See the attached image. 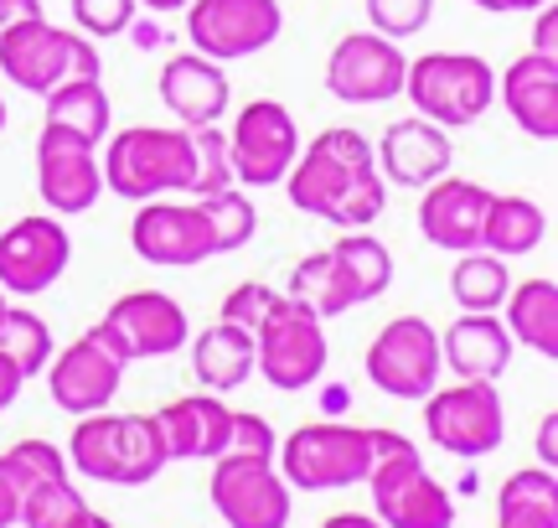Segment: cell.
<instances>
[{
    "label": "cell",
    "mask_w": 558,
    "mask_h": 528,
    "mask_svg": "<svg viewBox=\"0 0 558 528\" xmlns=\"http://www.w3.org/2000/svg\"><path fill=\"white\" fill-rule=\"evenodd\" d=\"M512 332L497 311H460L456 322L445 326L439 337V363L450 368L456 379H486L497 384L501 373L512 368Z\"/></svg>",
    "instance_id": "d4e9b609"
},
{
    "label": "cell",
    "mask_w": 558,
    "mask_h": 528,
    "mask_svg": "<svg viewBox=\"0 0 558 528\" xmlns=\"http://www.w3.org/2000/svg\"><path fill=\"white\" fill-rule=\"evenodd\" d=\"M32 16H41V0H0V26H16Z\"/></svg>",
    "instance_id": "7dc6e473"
},
{
    "label": "cell",
    "mask_w": 558,
    "mask_h": 528,
    "mask_svg": "<svg viewBox=\"0 0 558 528\" xmlns=\"http://www.w3.org/2000/svg\"><path fill=\"white\" fill-rule=\"evenodd\" d=\"M456 161V145H450V130L435 120H393L383 130V145H378V166H383V182L388 187H414L424 192L429 182H439L445 171Z\"/></svg>",
    "instance_id": "44dd1931"
},
{
    "label": "cell",
    "mask_w": 558,
    "mask_h": 528,
    "mask_svg": "<svg viewBox=\"0 0 558 528\" xmlns=\"http://www.w3.org/2000/svg\"><path fill=\"white\" fill-rule=\"evenodd\" d=\"M512 290V275H507V260L501 254H486V249H465L450 269V296H456L460 311H501Z\"/></svg>",
    "instance_id": "1f68e13d"
},
{
    "label": "cell",
    "mask_w": 558,
    "mask_h": 528,
    "mask_svg": "<svg viewBox=\"0 0 558 528\" xmlns=\"http://www.w3.org/2000/svg\"><path fill=\"white\" fill-rule=\"evenodd\" d=\"M145 11H156V16H171V11H186L192 0H140Z\"/></svg>",
    "instance_id": "f907efd6"
},
{
    "label": "cell",
    "mask_w": 558,
    "mask_h": 528,
    "mask_svg": "<svg viewBox=\"0 0 558 528\" xmlns=\"http://www.w3.org/2000/svg\"><path fill=\"white\" fill-rule=\"evenodd\" d=\"M403 94L424 120L445 130L486 120V109L497 104V68L481 52H424L403 73Z\"/></svg>",
    "instance_id": "277c9868"
},
{
    "label": "cell",
    "mask_w": 558,
    "mask_h": 528,
    "mask_svg": "<svg viewBox=\"0 0 558 528\" xmlns=\"http://www.w3.org/2000/svg\"><path fill=\"white\" fill-rule=\"evenodd\" d=\"M538 461L548 471L558 467V415H543V425H538Z\"/></svg>",
    "instance_id": "bcb514c9"
},
{
    "label": "cell",
    "mask_w": 558,
    "mask_h": 528,
    "mask_svg": "<svg viewBox=\"0 0 558 528\" xmlns=\"http://www.w3.org/2000/svg\"><path fill=\"white\" fill-rule=\"evenodd\" d=\"M197 203L207 213V224H213V249L218 254H233V249H243L259 233V207L248 203V192L239 182L218 187V192H202Z\"/></svg>",
    "instance_id": "836d02e7"
},
{
    "label": "cell",
    "mask_w": 558,
    "mask_h": 528,
    "mask_svg": "<svg viewBox=\"0 0 558 528\" xmlns=\"http://www.w3.org/2000/svg\"><path fill=\"white\" fill-rule=\"evenodd\" d=\"M0 316H5V290H0Z\"/></svg>",
    "instance_id": "db71d44e"
},
{
    "label": "cell",
    "mask_w": 558,
    "mask_h": 528,
    "mask_svg": "<svg viewBox=\"0 0 558 528\" xmlns=\"http://www.w3.org/2000/svg\"><path fill=\"white\" fill-rule=\"evenodd\" d=\"M275 467L295 492L357 488L373 471V446H367V430L362 425L316 420V425H300L279 441Z\"/></svg>",
    "instance_id": "5b68a950"
},
{
    "label": "cell",
    "mask_w": 558,
    "mask_h": 528,
    "mask_svg": "<svg viewBox=\"0 0 558 528\" xmlns=\"http://www.w3.org/2000/svg\"><path fill=\"white\" fill-rule=\"evenodd\" d=\"M192 373H197V384L207 394H228V388L248 384V373H254V332H243L233 322H218L197 332V343H192Z\"/></svg>",
    "instance_id": "484cf974"
},
{
    "label": "cell",
    "mask_w": 558,
    "mask_h": 528,
    "mask_svg": "<svg viewBox=\"0 0 558 528\" xmlns=\"http://www.w3.org/2000/svg\"><path fill=\"white\" fill-rule=\"evenodd\" d=\"M213 508L228 528H284L290 524V482L264 456L222 451L213 461Z\"/></svg>",
    "instance_id": "5bb4252c"
},
{
    "label": "cell",
    "mask_w": 558,
    "mask_h": 528,
    "mask_svg": "<svg viewBox=\"0 0 558 528\" xmlns=\"http://www.w3.org/2000/svg\"><path fill=\"white\" fill-rule=\"evenodd\" d=\"M160 104L177 115L186 130L197 124H218L233 104V79L222 73V62L202 58V52H181L160 68Z\"/></svg>",
    "instance_id": "cb8c5ba5"
},
{
    "label": "cell",
    "mask_w": 558,
    "mask_h": 528,
    "mask_svg": "<svg viewBox=\"0 0 558 528\" xmlns=\"http://www.w3.org/2000/svg\"><path fill=\"white\" fill-rule=\"evenodd\" d=\"M367 492H373V518L383 528H456V497L445 482L429 477L418 446L373 461Z\"/></svg>",
    "instance_id": "9c48e42d"
},
{
    "label": "cell",
    "mask_w": 558,
    "mask_h": 528,
    "mask_svg": "<svg viewBox=\"0 0 558 528\" xmlns=\"http://www.w3.org/2000/svg\"><path fill=\"white\" fill-rule=\"evenodd\" d=\"M68 467L109 488L156 482L166 471V441H160L156 415H109V409L78 415L73 441H68Z\"/></svg>",
    "instance_id": "7a4b0ae2"
},
{
    "label": "cell",
    "mask_w": 558,
    "mask_h": 528,
    "mask_svg": "<svg viewBox=\"0 0 558 528\" xmlns=\"http://www.w3.org/2000/svg\"><path fill=\"white\" fill-rule=\"evenodd\" d=\"M104 326H109V337L120 343V352L130 358V363L171 358V352H181L186 337H192L181 301H171L166 290H130V296H120V301H109Z\"/></svg>",
    "instance_id": "d6986e66"
},
{
    "label": "cell",
    "mask_w": 558,
    "mask_h": 528,
    "mask_svg": "<svg viewBox=\"0 0 558 528\" xmlns=\"http://www.w3.org/2000/svg\"><path fill=\"white\" fill-rule=\"evenodd\" d=\"M0 130H5V99H0Z\"/></svg>",
    "instance_id": "f5cc1de1"
},
{
    "label": "cell",
    "mask_w": 558,
    "mask_h": 528,
    "mask_svg": "<svg viewBox=\"0 0 558 528\" xmlns=\"http://www.w3.org/2000/svg\"><path fill=\"white\" fill-rule=\"evenodd\" d=\"M21 482H16V471H11V461L0 456V528H11L21 518Z\"/></svg>",
    "instance_id": "ee69618b"
},
{
    "label": "cell",
    "mask_w": 558,
    "mask_h": 528,
    "mask_svg": "<svg viewBox=\"0 0 558 528\" xmlns=\"http://www.w3.org/2000/svg\"><path fill=\"white\" fill-rule=\"evenodd\" d=\"M367 171H378V151L373 141L352 130V124H337V130H320L311 145H300L295 166L284 171V192H290V203L300 213H311V218H326L331 224V213H337L341 192L367 177Z\"/></svg>",
    "instance_id": "8992f818"
},
{
    "label": "cell",
    "mask_w": 558,
    "mask_h": 528,
    "mask_svg": "<svg viewBox=\"0 0 558 528\" xmlns=\"http://www.w3.org/2000/svg\"><path fill=\"white\" fill-rule=\"evenodd\" d=\"M284 296H300V301L316 311L320 322L326 316H347L357 301V285L347 275V264L337 260V249H316V254H305L295 264V275H290V290Z\"/></svg>",
    "instance_id": "f1b7e54d"
},
{
    "label": "cell",
    "mask_w": 558,
    "mask_h": 528,
    "mask_svg": "<svg viewBox=\"0 0 558 528\" xmlns=\"http://www.w3.org/2000/svg\"><path fill=\"white\" fill-rule=\"evenodd\" d=\"M104 192H114L124 203L166 197V192H192L197 177V151L186 124H130L104 135Z\"/></svg>",
    "instance_id": "6da1fadb"
},
{
    "label": "cell",
    "mask_w": 558,
    "mask_h": 528,
    "mask_svg": "<svg viewBox=\"0 0 558 528\" xmlns=\"http://www.w3.org/2000/svg\"><path fill=\"white\" fill-rule=\"evenodd\" d=\"M279 32H284L279 0H192V5H186L192 52L222 62V68L264 52Z\"/></svg>",
    "instance_id": "4fadbf2b"
},
{
    "label": "cell",
    "mask_w": 558,
    "mask_h": 528,
    "mask_svg": "<svg viewBox=\"0 0 558 528\" xmlns=\"http://www.w3.org/2000/svg\"><path fill=\"white\" fill-rule=\"evenodd\" d=\"M5 461H11V471H16L21 488H37V482H47V477H68V451H58L52 441H37V435H26V441H16V446L5 451Z\"/></svg>",
    "instance_id": "74e56055"
},
{
    "label": "cell",
    "mask_w": 558,
    "mask_h": 528,
    "mask_svg": "<svg viewBox=\"0 0 558 528\" xmlns=\"http://www.w3.org/2000/svg\"><path fill=\"white\" fill-rule=\"evenodd\" d=\"M409 58L383 32H347L326 58V88L341 104H388L403 94Z\"/></svg>",
    "instance_id": "2e32d148"
},
{
    "label": "cell",
    "mask_w": 558,
    "mask_h": 528,
    "mask_svg": "<svg viewBox=\"0 0 558 528\" xmlns=\"http://www.w3.org/2000/svg\"><path fill=\"white\" fill-rule=\"evenodd\" d=\"M275 301H279L275 285L243 280V285H233V290L222 296V316H218V322H233V326H243V332H259V322L269 316V305H275Z\"/></svg>",
    "instance_id": "60d3db41"
},
{
    "label": "cell",
    "mask_w": 558,
    "mask_h": 528,
    "mask_svg": "<svg viewBox=\"0 0 558 528\" xmlns=\"http://www.w3.org/2000/svg\"><path fill=\"white\" fill-rule=\"evenodd\" d=\"M37 192L41 203L78 218L88 207H99L104 197V171H99V145L62 130V124H41L37 135Z\"/></svg>",
    "instance_id": "9a60e30c"
},
{
    "label": "cell",
    "mask_w": 558,
    "mask_h": 528,
    "mask_svg": "<svg viewBox=\"0 0 558 528\" xmlns=\"http://www.w3.org/2000/svg\"><path fill=\"white\" fill-rule=\"evenodd\" d=\"M160 441H166V461H218L228 451V425L233 409L222 405V394H181L166 409H156Z\"/></svg>",
    "instance_id": "7402d4cb"
},
{
    "label": "cell",
    "mask_w": 558,
    "mask_h": 528,
    "mask_svg": "<svg viewBox=\"0 0 558 528\" xmlns=\"http://www.w3.org/2000/svg\"><path fill=\"white\" fill-rule=\"evenodd\" d=\"M367 384L383 388L388 399H424L429 388H439V332L424 316H393L378 337L367 343Z\"/></svg>",
    "instance_id": "8fae6325"
},
{
    "label": "cell",
    "mask_w": 558,
    "mask_h": 528,
    "mask_svg": "<svg viewBox=\"0 0 558 528\" xmlns=\"http://www.w3.org/2000/svg\"><path fill=\"white\" fill-rule=\"evenodd\" d=\"M68 5L83 37H120L140 11V0H68Z\"/></svg>",
    "instance_id": "ab89813d"
},
{
    "label": "cell",
    "mask_w": 558,
    "mask_h": 528,
    "mask_svg": "<svg viewBox=\"0 0 558 528\" xmlns=\"http://www.w3.org/2000/svg\"><path fill=\"white\" fill-rule=\"evenodd\" d=\"M124 368H130V358L109 337V326L99 322V326H88L83 337H73L41 373H47L52 405L62 415H99V409L114 405V394L124 384Z\"/></svg>",
    "instance_id": "30bf717a"
},
{
    "label": "cell",
    "mask_w": 558,
    "mask_h": 528,
    "mask_svg": "<svg viewBox=\"0 0 558 528\" xmlns=\"http://www.w3.org/2000/svg\"><path fill=\"white\" fill-rule=\"evenodd\" d=\"M326 358L331 347H326L320 316L300 296H279L254 332V368L264 373V384L284 388V394L311 388L326 373Z\"/></svg>",
    "instance_id": "52a82bcc"
},
{
    "label": "cell",
    "mask_w": 558,
    "mask_h": 528,
    "mask_svg": "<svg viewBox=\"0 0 558 528\" xmlns=\"http://www.w3.org/2000/svg\"><path fill=\"white\" fill-rule=\"evenodd\" d=\"M21 384H26V373H21L5 352H0V409H11L16 405V394H21Z\"/></svg>",
    "instance_id": "f6af8a7d"
},
{
    "label": "cell",
    "mask_w": 558,
    "mask_h": 528,
    "mask_svg": "<svg viewBox=\"0 0 558 528\" xmlns=\"http://www.w3.org/2000/svg\"><path fill=\"white\" fill-rule=\"evenodd\" d=\"M497 528H558V477L548 467L512 471L497 497Z\"/></svg>",
    "instance_id": "f546056e"
},
{
    "label": "cell",
    "mask_w": 558,
    "mask_h": 528,
    "mask_svg": "<svg viewBox=\"0 0 558 528\" xmlns=\"http://www.w3.org/2000/svg\"><path fill=\"white\" fill-rule=\"evenodd\" d=\"M300 156V124L279 99H248L228 130V161L239 187H279Z\"/></svg>",
    "instance_id": "7c38bea8"
},
{
    "label": "cell",
    "mask_w": 558,
    "mask_h": 528,
    "mask_svg": "<svg viewBox=\"0 0 558 528\" xmlns=\"http://www.w3.org/2000/svg\"><path fill=\"white\" fill-rule=\"evenodd\" d=\"M88 513L83 492L73 488V477H47L37 488L21 492V518L16 524L26 528H73Z\"/></svg>",
    "instance_id": "d590c367"
},
{
    "label": "cell",
    "mask_w": 558,
    "mask_h": 528,
    "mask_svg": "<svg viewBox=\"0 0 558 528\" xmlns=\"http://www.w3.org/2000/svg\"><path fill=\"white\" fill-rule=\"evenodd\" d=\"M47 124H62V130L99 145L114 130V104H109L99 79H68L47 94Z\"/></svg>",
    "instance_id": "4dcf8cb0"
},
{
    "label": "cell",
    "mask_w": 558,
    "mask_h": 528,
    "mask_svg": "<svg viewBox=\"0 0 558 528\" xmlns=\"http://www.w3.org/2000/svg\"><path fill=\"white\" fill-rule=\"evenodd\" d=\"M533 16H538V21H533V52L558 58V5H554V0H543Z\"/></svg>",
    "instance_id": "7bdbcfd3"
},
{
    "label": "cell",
    "mask_w": 558,
    "mask_h": 528,
    "mask_svg": "<svg viewBox=\"0 0 558 528\" xmlns=\"http://www.w3.org/2000/svg\"><path fill=\"white\" fill-rule=\"evenodd\" d=\"M362 11H367V21H373V32L399 41V37H414V32L429 26L435 0H362Z\"/></svg>",
    "instance_id": "f35d334b"
},
{
    "label": "cell",
    "mask_w": 558,
    "mask_h": 528,
    "mask_svg": "<svg viewBox=\"0 0 558 528\" xmlns=\"http://www.w3.org/2000/svg\"><path fill=\"white\" fill-rule=\"evenodd\" d=\"M507 332H512V343L533 347L538 358L554 363L558 358V280L538 275V280H512L507 290Z\"/></svg>",
    "instance_id": "4316f807"
},
{
    "label": "cell",
    "mask_w": 558,
    "mask_h": 528,
    "mask_svg": "<svg viewBox=\"0 0 558 528\" xmlns=\"http://www.w3.org/2000/svg\"><path fill=\"white\" fill-rule=\"evenodd\" d=\"M548 233V218L533 197H518V192H492L486 203V224H481V249L486 254H501V260H518V254H533Z\"/></svg>",
    "instance_id": "83f0119b"
},
{
    "label": "cell",
    "mask_w": 558,
    "mask_h": 528,
    "mask_svg": "<svg viewBox=\"0 0 558 528\" xmlns=\"http://www.w3.org/2000/svg\"><path fill=\"white\" fill-rule=\"evenodd\" d=\"M73 528H114V524H109L104 513H94V508H88V513H83V518H78V524H73Z\"/></svg>",
    "instance_id": "816d5d0a"
},
{
    "label": "cell",
    "mask_w": 558,
    "mask_h": 528,
    "mask_svg": "<svg viewBox=\"0 0 558 528\" xmlns=\"http://www.w3.org/2000/svg\"><path fill=\"white\" fill-rule=\"evenodd\" d=\"M476 11H492V16H507V11H538L543 0H471Z\"/></svg>",
    "instance_id": "c3c4849f"
},
{
    "label": "cell",
    "mask_w": 558,
    "mask_h": 528,
    "mask_svg": "<svg viewBox=\"0 0 558 528\" xmlns=\"http://www.w3.org/2000/svg\"><path fill=\"white\" fill-rule=\"evenodd\" d=\"M68 264H73V239L52 213H26L0 233V290L41 296L68 275Z\"/></svg>",
    "instance_id": "e0dca14e"
},
{
    "label": "cell",
    "mask_w": 558,
    "mask_h": 528,
    "mask_svg": "<svg viewBox=\"0 0 558 528\" xmlns=\"http://www.w3.org/2000/svg\"><path fill=\"white\" fill-rule=\"evenodd\" d=\"M337 260L347 264V275H352V285H357V301H378V296H388V285H393V254H388V244L383 239H373L367 228H347V239H337Z\"/></svg>",
    "instance_id": "d6a6232c"
},
{
    "label": "cell",
    "mask_w": 558,
    "mask_h": 528,
    "mask_svg": "<svg viewBox=\"0 0 558 528\" xmlns=\"http://www.w3.org/2000/svg\"><path fill=\"white\" fill-rule=\"evenodd\" d=\"M130 249L156 269H192L218 254L202 203H156V197L140 203L135 224H130Z\"/></svg>",
    "instance_id": "ac0fdd59"
},
{
    "label": "cell",
    "mask_w": 558,
    "mask_h": 528,
    "mask_svg": "<svg viewBox=\"0 0 558 528\" xmlns=\"http://www.w3.org/2000/svg\"><path fill=\"white\" fill-rule=\"evenodd\" d=\"M497 94L522 135H533L543 145L558 141V58L527 47L518 62H507V73L497 79Z\"/></svg>",
    "instance_id": "603a6c76"
},
{
    "label": "cell",
    "mask_w": 558,
    "mask_h": 528,
    "mask_svg": "<svg viewBox=\"0 0 558 528\" xmlns=\"http://www.w3.org/2000/svg\"><path fill=\"white\" fill-rule=\"evenodd\" d=\"M0 352L32 379V373H41L52 363V326L41 322L37 311H26V305H5V316H0Z\"/></svg>",
    "instance_id": "e575fe53"
},
{
    "label": "cell",
    "mask_w": 558,
    "mask_h": 528,
    "mask_svg": "<svg viewBox=\"0 0 558 528\" xmlns=\"http://www.w3.org/2000/svg\"><path fill=\"white\" fill-rule=\"evenodd\" d=\"M192 151H197V177H192V197L233 187V161H228V130L218 124H197L192 130Z\"/></svg>",
    "instance_id": "8d00e7d4"
},
{
    "label": "cell",
    "mask_w": 558,
    "mask_h": 528,
    "mask_svg": "<svg viewBox=\"0 0 558 528\" xmlns=\"http://www.w3.org/2000/svg\"><path fill=\"white\" fill-rule=\"evenodd\" d=\"M486 203H492V187L471 182V177H439L424 187V203H418V233L435 249L465 254L481 249V224H486Z\"/></svg>",
    "instance_id": "ffe728a7"
},
{
    "label": "cell",
    "mask_w": 558,
    "mask_h": 528,
    "mask_svg": "<svg viewBox=\"0 0 558 528\" xmlns=\"http://www.w3.org/2000/svg\"><path fill=\"white\" fill-rule=\"evenodd\" d=\"M0 73L26 88V94H52L68 79H99L104 62L94 37L52 26L47 16L16 21V26H0Z\"/></svg>",
    "instance_id": "3957f363"
},
{
    "label": "cell",
    "mask_w": 558,
    "mask_h": 528,
    "mask_svg": "<svg viewBox=\"0 0 558 528\" xmlns=\"http://www.w3.org/2000/svg\"><path fill=\"white\" fill-rule=\"evenodd\" d=\"M320 528H383V524L373 518V513H331Z\"/></svg>",
    "instance_id": "681fc988"
},
{
    "label": "cell",
    "mask_w": 558,
    "mask_h": 528,
    "mask_svg": "<svg viewBox=\"0 0 558 528\" xmlns=\"http://www.w3.org/2000/svg\"><path fill=\"white\" fill-rule=\"evenodd\" d=\"M228 451H233V456H264V461H275L279 435H275V425H269L264 415H243V409H233V425H228Z\"/></svg>",
    "instance_id": "b9f144b4"
},
{
    "label": "cell",
    "mask_w": 558,
    "mask_h": 528,
    "mask_svg": "<svg viewBox=\"0 0 558 528\" xmlns=\"http://www.w3.org/2000/svg\"><path fill=\"white\" fill-rule=\"evenodd\" d=\"M424 435L439 451H450L460 461H481L501 451L507 441V409H501L497 384L486 379H456L450 388L424 394Z\"/></svg>",
    "instance_id": "ba28073f"
}]
</instances>
